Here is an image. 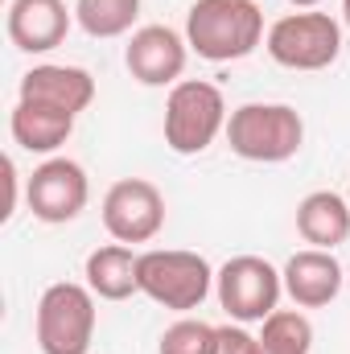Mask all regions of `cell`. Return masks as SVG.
<instances>
[{
    "label": "cell",
    "mask_w": 350,
    "mask_h": 354,
    "mask_svg": "<svg viewBox=\"0 0 350 354\" xmlns=\"http://www.w3.org/2000/svg\"><path fill=\"white\" fill-rule=\"evenodd\" d=\"M264 37V8L256 0H194L185 12V41L202 62H239Z\"/></svg>",
    "instance_id": "1"
},
{
    "label": "cell",
    "mask_w": 350,
    "mask_h": 354,
    "mask_svg": "<svg viewBox=\"0 0 350 354\" xmlns=\"http://www.w3.org/2000/svg\"><path fill=\"white\" fill-rule=\"evenodd\" d=\"M227 145L235 157L256 165L293 161L305 145V120L288 103H243L227 120Z\"/></svg>",
    "instance_id": "2"
},
{
    "label": "cell",
    "mask_w": 350,
    "mask_h": 354,
    "mask_svg": "<svg viewBox=\"0 0 350 354\" xmlns=\"http://www.w3.org/2000/svg\"><path fill=\"white\" fill-rule=\"evenodd\" d=\"M227 99L223 91L206 79H181L165 95V145L177 157H198L206 153L219 132H227Z\"/></svg>",
    "instance_id": "3"
},
{
    "label": "cell",
    "mask_w": 350,
    "mask_h": 354,
    "mask_svg": "<svg viewBox=\"0 0 350 354\" xmlns=\"http://www.w3.org/2000/svg\"><path fill=\"white\" fill-rule=\"evenodd\" d=\"M264 50L284 71H330L342 54V25L317 8L284 12L268 25Z\"/></svg>",
    "instance_id": "4"
},
{
    "label": "cell",
    "mask_w": 350,
    "mask_h": 354,
    "mask_svg": "<svg viewBox=\"0 0 350 354\" xmlns=\"http://www.w3.org/2000/svg\"><path fill=\"white\" fill-rule=\"evenodd\" d=\"M42 354H87L95 342V292L79 280H58L42 292L33 313Z\"/></svg>",
    "instance_id": "5"
},
{
    "label": "cell",
    "mask_w": 350,
    "mask_h": 354,
    "mask_svg": "<svg viewBox=\"0 0 350 354\" xmlns=\"http://www.w3.org/2000/svg\"><path fill=\"white\" fill-rule=\"evenodd\" d=\"M214 288V268L206 256L185 252V248H153L140 252V292L174 313L202 309V301Z\"/></svg>",
    "instance_id": "6"
},
{
    "label": "cell",
    "mask_w": 350,
    "mask_h": 354,
    "mask_svg": "<svg viewBox=\"0 0 350 354\" xmlns=\"http://www.w3.org/2000/svg\"><path fill=\"white\" fill-rule=\"evenodd\" d=\"M280 292H284V276L264 256H231L214 272V297L223 313L239 326L264 322L268 313H276Z\"/></svg>",
    "instance_id": "7"
},
{
    "label": "cell",
    "mask_w": 350,
    "mask_h": 354,
    "mask_svg": "<svg viewBox=\"0 0 350 354\" xmlns=\"http://www.w3.org/2000/svg\"><path fill=\"white\" fill-rule=\"evenodd\" d=\"M103 231L116 243H153L165 227V194L149 181V177H120L107 194H103Z\"/></svg>",
    "instance_id": "8"
},
{
    "label": "cell",
    "mask_w": 350,
    "mask_h": 354,
    "mask_svg": "<svg viewBox=\"0 0 350 354\" xmlns=\"http://www.w3.org/2000/svg\"><path fill=\"white\" fill-rule=\"evenodd\" d=\"M87 198H91L87 169L71 157H46L25 181V202H29L33 218L50 223V227L75 223L87 210Z\"/></svg>",
    "instance_id": "9"
},
{
    "label": "cell",
    "mask_w": 350,
    "mask_h": 354,
    "mask_svg": "<svg viewBox=\"0 0 350 354\" xmlns=\"http://www.w3.org/2000/svg\"><path fill=\"white\" fill-rule=\"evenodd\" d=\"M190 41L169 25H140L124 46V66L140 87H177L185 75Z\"/></svg>",
    "instance_id": "10"
},
{
    "label": "cell",
    "mask_w": 350,
    "mask_h": 354,
    "mask_svg": "<svg viewBox=\"0 0 350 354\" xmlns=\"http://www.w3.org/2000/svg\"><path fill=\"white\" fill-rule=\"evenodd\" d=\"M71 21L75 8H66V0H12L4 29L21 54H50L66 41Z\"/></svg>",
    "instance_id": "11"
},
{
    "label": "cell",
    "mask_w": 350,
    "mask_h": 354,
    "mask_svg": "<svg viewBox=\"0 0 350 354\" xmlns=\"http://www.w3.org/2000/svg\"><path fill=\"white\" fill-rule=\"evenodd\" d=\"M280 276L297 309H326L347 284V268L334 260V252H322V248L293 252L288 264L280 268Z\"/></svg>",
    "instance_id": "12"
},
{
    "label": "cell",
    "mask_w": 350,
    "mask_h": 354,
    "mask_svg": "<svg viewBox=\"0 0 350 354\" xmlns=\"http://www.w3.org/2000/svg\"><path fill=\"white\" fill-rule=\"evenodd\" d=\"M17 99H29V103H46V107H58L66 115H79L87 111L91 99H95V79L83 66H62V62H37L21 75V87Z\"/></svg>",
    "instance_id": "13"
},
{
    "label": "cell",
    "mask_w": 350,
    "mask_h": 354,
    "mask_svg": "<svg viewBox=\"0 0 350 354\" xmlns=\"http://www.w3.org/2000/svg\"><path fill=\"white\" fill-rule=\"evenodd\" d=\"M297 235L309 248L334 252L338 243L350 239V202L347 194L334 189H313L297 202Z\"/></svg>",
    "instance_id": "14"
},
{
    "label": "cell",
    "mask_w": 350,
    "mask_h": 354,
    "mask_svg": "<svg viewBox=\"0 0 350 354\" xmlns=\"http://www.w3.org/2000/svg\"><path fill=\"white\" fill-rule=\"evenodd\" d=\"M8 132L12 140L25 149V153H37V157H54L71 132H75V115L58 111V107H46V103H29V99H17L12 115H8Z\"/></svg>",
    "instance_id": "15"
},
{
    "label": "cell",
    "mask_w": 350,
    "mask_h": 354,
    "mask_svg": "<svg viewBox=\"0 0 350 354\" xmlns=\"http://www.w3.org/2000/svg\"><path fill=\"white\" fill-rule=\"evenodd\" d=\"M83 276L99 301H128L132 292H140V256L128 243H103L87 256Z\"/></svg>",
    "instance_id": "16"
},
{
    "label": "cell",
    "mask_w": 350,
    "mask_h": 354,
    "mask_svg": "<svg viewBox=\"0 0 350 354\" xmlns=\"http://www.w3.org/2000/svg\"><path fill=\"white\" fill-rule=\"evenodd\" d=\"M140 17V0H75V21L87 37H124V33H136Z\"/></svg>",
    "instance_id": "17"
},
{
    "label": "cell",
    "mask_w": 350,
    "mask_h": 354,
    "mask_svg": "<svg viewBox=\"0 0 350 354\" xmlns=\"http://www.w3.org/2000/svg\"><path fill=\"white\" fill-rule=\"evenodd\" d=\"M260 346L272 354H309L313 351V322L301 309H276L260 322Z\"/></svg>",
    "instance_id": "18"
},
{
    "label": "cell",
    "mask_w": 350,
    "mask_h": 354,
    "mask_svg": "<svg viewBox=\"0 0 350 354\" xmlns=\"http://www.w3.org/2000/svg\"><path fill=\"white\" fill-rule=\"evenodd\" d=\"M214 346H219V326L202 317H177L161 334L157 354H214Z\"/></svg>",
    "instance_id": "19"
},
{
    "label": "cell",
    "mask_w": 350,
    "mask_h": 354,
    "mask_svg": "<svg viewBox=\"0 0 350 354\" xmlns=\"http://www.w3.org/2000/svg\"><path fill=\"white\" fill-rule=\"evenodd\" d=\"M252 346H256V338L235 322V326H219V346H214V354H252Z\"/></svg>",
    "instance_id": "20"
},
{
    "label": "cell",
    "mask_w": 350,
    "mask_h": 354,
    "mask_svg": "<svg viewBox=\"0 0 350 354\" xmlns=\"http://www.w3.org/2000/svg\"><path fill=\"white\" fill-rule=\"evenodd\" d=\"M0 169H4V185H8V202H4V210H0V214H4V218H12V210H17V165H12V157H4V165H0Z\"/></svg>",
    "instance_id": "21"
},
{
    "label": "cell",
    "mask_w": 350,
    "mask_h": 354,
    "mask_svg": "<svg viewBox=\"0 0 350 354\" xmlns=\"http://www.w3.org/2000/svg\"><path fill=\"white\" fill-rule=\"evenodd\" d=\"M288 4H293V8H317L322 0H288Z\"/></svg>",
    "instance_id": "22"
},
{
    "label": "cell",
    "mask_w": 350,
    "mask_h": 354,
    "mask_svg": "<svg viewBox=\"0 0 350 354\" xmlns=\"http://www.w3.org/2000/svg\"><path fill=\"white\" fill-rule=\"evenodd\" d=\"M342 21H347V29H350V0H342Z\"/></svg>",
    "instance_id": "23"
},
{
    "label": "cell",
    "mask_w": 350,
    "mask_h": 354,
    "mask_svg": "<svg viewBox=\"0 0 350 354\" xmlns=\"http://www.w3.org/2000/svg\"><path fill=\"white\" fill-rule=\"evenodd\" d=\"M252 354H272V351H264V346H260V338H256V346H252Z\"/></svg>",
    "instance_id": "24"
},
{
    "label": "cell",
    "mask_w": 350,
    "mask_h": 354,
    "mask_svg": "<svg viewBox=\"0 0 350 354\" xmlns=\"http://www.w3.org/2000/svg\"><path fill=\"white\" fill-rule=\"evenodd\" d=\"M347 284H350V268H347Z\"/></svg>",
    "instance_id": "25"
},
{
    "label": "cell",
    "mask_w": 350,
    "mask_h": 354,
    "mask_svg": "<svg viewBox=\"0 0 350 354\" xmlns=\"http://www.w3.org/2000/svg\"><path fill=\"white\" fill-rule=\"evenodd\" d=\"M347 202H350V189H347Z\"/></svg>",
    "instance_id": "26"
}]
</instances>
